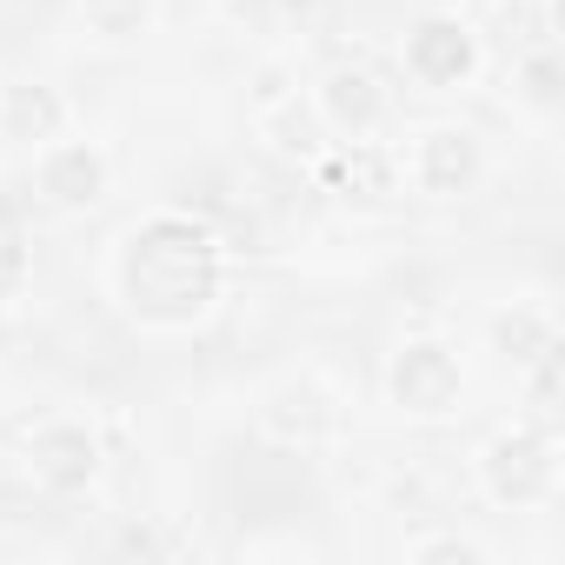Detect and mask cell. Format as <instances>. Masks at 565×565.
I'll list each match as a JSON object with an SVG mask.
<instances>
[{
  "mask_svg": "<svg viewBox=\"0 0 565 565\" xmlns=\"http://www.w3.org/2000/svg\"><path fill=\"white\" fill-rule=\"evenodd\" d=\"M472 479L499 512H545L565 486V439L545 419H512L472 452Z\"/></svg>",
  "mask_w": 565,
  "mask_h": 565,
  "instance_id": "cell-2",
  "label": "cell"
},
{
  "mask_svg": "<svg viewBox=\"0 0 565 565\" xmlns=\"http://www.w3.org/2000/svg\"><path fill=\"white\" fill-rule=\"evenodd\" d=\"M74 8L100 47H140L160 21V0H74Z\"/></svg>",
  "mask_w": 565,
  "mask_h": 565,
  "instance_id": "cell-15",
  "label": "cell"
},
{
  "mask_svg": "<svg viewBox=\"0 0 565 565\" xmlns=\"http://www.w3.org/2000/svg\"><path fill=\"white\" fill-rule=\"evenodd\" d=\"M21 466H28V479H34L47 499H87V492H100V479H107V439H100V426L61 413V419H41V426L28 433Z\"/></svg>",
  "mask_w": 565,
  "mask_h": 565,
  "instance_id": "cell-6",
  "label": "cell"
},
{
  "mask_svg": "<svg viewBox=\"0 0 565 565\" xmlns=\"http://www.w3.org/2000/svg\"><path fill=\"white\" fill-rule=\"evenodd\" d=\"M512 107L532 114V120H545V127L565 114V54H558L552 34L532 41V47L512 61Z\"/></svg>",
  "mask_w": 565,
  "mask_h": 565,
  "instance_id": "cell-13",
  "label": "cell"
},
{
  "mask_svg": "<svg viewBox=\"0 0 565 565\" xmlns=\"http://www.w3.org/2000/svg\"><path fill=\"white\" fill-rule=\"evenodd\" d=\"M34 294V239L21 226H0V313Z\"/></svg>",
  "mask_w": 565,
  "mask_h": 565,
  "instance_id": "cell-16",
  "label": "cell"
},
{
  "mask_svg": "<svg viewBox=\"0 0 565 565\" xmlns=\"http://www.w3.org/2000/svg\"><path fill=\"white\" fill-rule=\"evenodd\" d=\"M307 107L320 114V127H327L333 140H373V134L393 120L386 81H380L373 67H360V61H333V67L313 81Z\"/></svg>",
  "mask_w": 565,
  "mask_h": 565,
  "instance_id": "cell-8",
  "label": "cell"
},
{
  "mask_svg": "<svg viewBox=\"0 0 565 565\" xmlns=\"http://www.w3.org/2000/svg\"><path fill=\"white\" fill-rule=\"evenodd\" d=\"M259 433L279 446H327L340 433V393L313 373H287L259 393Z\"/></svg>",
  "mask_w": 565,
  "mask_h": 565,
  "instance_id": "cell-9",
  "label": "cell"
},
{
  "mask_svg": "<svg viewBox=\"0 0 565 565\" xmlns=\"http://www.w3.org/2000/svg\"><path fill=\"white\" fill-rule=\"evenodd\" d=\"M380 386H386V406H393L399 419L439 426V419H452L459 399H466V360H459V347H452L446 333H406V340L386 353Z\"/></svg>",
  "mask_w": 565,
  "mask_h": 565,
  "instance_id": "cell-3",
  "label": "cell"
},
{
  "mask_svg": "<svg viewBox=\"0 0 565 565\" xmlns=\"http://www.w3.org/2000/svg\"><path fill=\"white\" fill-rule=\"evenodd\" d=\"M492 552L472 532H419L406 539V565H486Z\"/></svg>",
  "mask_w": 565,
  "mask_h": 565,
  "instance_id": "cell-17",
  "label": "cell"
},
{
  "mask_svg": "<svg viewBox=\"0 0 565 565\" xmlns=\"http://www.w3.org/2000/svg\"><path fill=\"white\" fill-rule=\"evenodd\" d=\"M492 173V153L472 127L459 120H433L413 134V147L399 153V180L419 193V200H472Z\"/></svg>",
  "mask_w": 565,
  "mask_h": 565,
  "instance_id": "cell-5",
  "label": "cell"
},
{
  "mask_svg": "<svg viewBox=\"0 0 565 565\" xmlns=\"http://www.w3.org/2000/svg\"><path fill=\"white\" fill-rule=\"evenodd\" d=\"M259 134L273 140V153H287V160H300V167H313L320 153H327V127H320V114L313 107H300L294 94H279L273 107H259Z\"/></svg>",
  "mask_w": 565,
  "mask_h": 565,
  "instance_id": "cell-14",
  "label": "cell"
},
{
  "mask_svg": "<svg viewBox=\"0 0 565 565\" xmlns=\"http://www.w3.org/2000/svg\"><path fill=\"white\" fill-rule=\"evenodd\" d=\"M61 134H74V107L54 81H34V74L0 81V140L14 153H41Z\"/></svg>",
  "mask_w": 565,
  "mask_h": 565,
  "instance_id": "cell-11",
  "label": "cell"
},
{
  "mask_svg": "<svg viewBox=\"0 0 565 565\" xmlns=\"http://www.w3.org/2000/svg\"><path fill=\"white\" fill-rule=\"evenodd\" d=\"M558 347V313L545 307V300H505V307H492L486 313V353H492V366L499 373H525L539 353H552Z\"/></svg>",
  "mask_w": 565,
  "mask_h": 565,
  "instance_id": "cell-12",
  "label": "cell"
},
{
  "mask_svg": "<svg viewBox=\"0 0 565 565\" xmlns=\"http://www.w3.org/2000/svg\"><path fill=\"white\" fill-rule=\"evenodd\" d=\"M114 193V160L100 140L87 134H61L34 153V200L54 213V220H87L100 213Z\"/></svg>",
  "mask_w": 565,
  "mask_h": 565,
  "instance_id": "cell-7",
  "label": "cell"
},
{
  "mask_svg": "<svg viewBox=\"0 0 565 565\" xmlns=\"http://www.w3.org/2000/svg\"><path fill=\"white\" fill-rule=\"evenodd\" d=\"M313 186L347 206H386L393 193H406L399 153L380 140H327V153L313 160Z\"/></svg>",
  "mask_w": 565,
  "mask_h": 565,
  "instance_id": "cell-10",
  "label": "cell"
},
{
  "mask_svg": "<svg viewBox=\"0 0 565 565\" xmlns=\"http://www.w3.org/2000/svg\"><path fill=\"white\" fill-rule=\"evenodd\" d=\"M233 287L226 239L186 213V206H153L120 239L107 246V300L140 327V333H200Z\"/></svg>",
  "mask_w": 565,
  "mask_h": 565,
  "instance_id": "cell-1",
  "label": "cell"
},
{
  "mask_svg": "<svg viewBox=\"0 0 565 565\" xmlns=\"http://www.w3.org/2000/svg\"><path fill=\"white\" fill-rule=\"evenodd\" d=\"M399 67L419 94H466L486 67V41L459 8H426L399 34Z\"/></svg>",
  "mask_w": 565,
  "mask_h": 565,
  "instance_id": "cell-4",
  "label": "cell"
}]
</instances>
